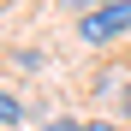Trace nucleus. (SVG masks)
I'll list each match as a JSON object with an SVG mask.
<instances>
[{"label":"nucleus","instance_id":"nucleus-1","mask_svg":"<svg viewBox=\"0 0 131 131\" xmlns=\"http://www.w3.org/2000/svg\"><path fill=\"white\" fill-rule=\"evenodd\" d=\"M125 30H131V0H107V6L83 12V24H78L83 42H113V36H125Z\"/></svg>","mask_w":131,"mask_h":131},{"label":"nucleus","instance_id":"nucleus-2","mask_svg":"<svg viewBox=\"0 0 131 131\" xmlns=\"http://www.w3.org/2000/svg\"><path fill=\"white\" fill-rule=\"evenodd\" d=\"M18 113H24V107H18V95L0 90V125H18Z\"/></svg>","mask_w":131,"mask_h":131},{"label":"nucleus","instance_id":"nucleus-3","mask_svg":"<svg viewBox=\"0 0 131 131\" xmlns=\"http://www.w3.org/2000/svg\"><path fill=\"white\" fill-rule=\"evenodd\" d=\"M66 6H78V12H95V6H107V0H66Z\"/></svg>","mask_w":131,"mask_h":131},{"label":"nucleus","instance_id":"nucleus-4","mask_svg":"<svg viewBox=\"0 0 131 131\" xmlns=\"http://www.w3.org/2000/svg\"><path fill=\"white\" fill-rule=\"evenodd\" d=\"M42 131H83V125H72V119H54V125H42Z\"/></svg>","mask_w":131,"mask_h":131},{"label":"nucleus","instance_id":"nucleus-5","mask_svg":"<svg viewBox=\"0 0 131 131\" xmlns=\"http://www.w3.org/2000/svg\"><path fill=\"white\" fill-rule=\"evenodd\" d=\"M83 131H113V125H83Z\"/></svg>","mask_w":131,"mask_h":131}]
</instances>
